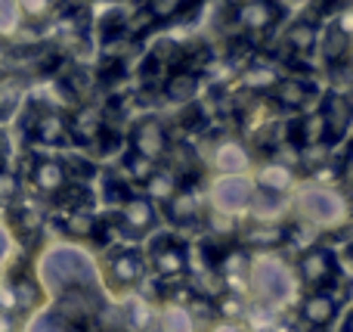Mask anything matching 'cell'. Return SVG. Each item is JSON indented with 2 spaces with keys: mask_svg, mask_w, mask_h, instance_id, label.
I'll list each match as a JSON object with an SVG mask.
<instances>
[{
  "mask_svg": "<svg viewBox=\"0 0 353 332\" xmlns=\"http://www.w3.org/2000/svg\"><path fill=\"white\" fill-rule=\"evenodd\" d=\"M10 159V137H6V130H0V162Z\"/></svg>",
  "mask_w": 353,
  "mask_h": 332,
  "instance_id": "60d3db41",
  "label": "cell"
},
{
  "mask_svg": "<svg viewBox=\"0 0 353 332\" xmlns=\"http://www.w3.org/2000/svg\"><path fill=\"white\" fill-rule=\"evenodd\" d=\"M143 258L146 267L159 277V283H174V280H189L192 273V252H189V242L180 240L176 233L168 230H155L146 240L143 248Z\"/></svg>",
  "mask_w": 353,
  "mask_h": 332,
  "instance_id": "277c9868",
  "label": "cell"
},
{
  "mask_svg": "<svg viewBox=\"0 0 353 332\" xmlns=\"http://www.w3.org/2000/svg\"><path fill=\"white\" fill-rule=\"evenodd\" d=\"M0 332H19L16 317H10V314H3V311H0Z\"/></svg>",
  "mask_w": 353,
  "mask_h": 332,
  "instance_id": "ab89813d",
  "label": "cell"
},
{
  "mask_svg": "<svg viewBox=\"0 0 353 332\" xmlns=\"http://www.w3.org/2000/svg\"><path fill=\"white\" fill-rule=\"evenodd\" d=\"M254 165V153L239 134L214 137L211 149H208V168L214 177H232V174H248Z\"/></svg>",
  "mask_w": 353,
  "mask_h": 332,
  "instance_id": "9a60e30c",
  "label": "cell"
},
{
  "mask_svg": "<svg viewBox=\"0 0 353 332\" xmlns=\"http://www.w3.org/2000/svg\"><path fill=\"white\" fill-rule=\"evenodd\" d=\"M316 112L325 124V143H329V146H341L350 134V115H353L350 99L344 97L341 90H329L319 97Z\"/></svg>",
  "mask_w": 353,
  "mask_h": 332,
  "instance_id": "ffe728a7",
  "label": "cell"
},
{
  "mask_svg": "<svg viewBox=\"0 0 353 332\" xmlns=\"http://www.w3.org/2000/svg\"><path fill=\"white\" fill-rule=\"evenodd\" d=\"M254 180V190L261 193H273V196H288V193L298 186V171L292 165H282V162H273V159H263L261 165L254 168L251 174Z\"/></svg>",
  "mask_w": 353,
  "mask_h": 332,
  "instance_id": "cb8c5ba5",
  "label": "cell"
},
{
  "mask_svg": "<svg viewBox=\"0 0 353 332\" xmlns=\"http://www.w3.org/2000/svg\"><path fill=\"white\" fill-rule=\"evenodd\" d=\"M28 184L37 199H53V202L72 186L65 165L56 155H28Z\"/></svg>",
  "mask_w": 353,
  "mask_h": 332,
  "instance_id": "e0dca14e",
  "label": "cell"
},
{
  "mask_svg": "<svg viewBox=\"0 0 353 332\" xmlns=\"http://www.w3.org/2000/svg\"><path fill=\"white\" fill-rule=\"evenodd\" d=\"M180 59H183V50L176 47L174 41H159L146 53V59L140 62V78L146 81V84H159L161 87L168 75L180 68Z\"/></svg>",
  "mask_w": 353,
  "mask_h": 332,
  "instance_id": "7402d4cb",
  "label": "cell"
},
{
  "mask_svg": "<svg viewBox=\"0 0 353 332\" xmlns=\"http://www.w3.org/2000/svg\"><path fill=\"white\" fill-rule=\"evenodd\" d=\"M176 190H180V177L174 174V168L171 165H159L152 174H149L146 184H143L140 196H146L149 202L155 205V208H161V205H165Z\"/></svg>",
  "mask_w": 353,
  "mask_h": 332,
  "instance_id": "83f0119b",
  "label": "cell"
},
{
  "mask_svg": "<svg viewBox=\"0 0 353 332\" xmlns=\"http://www.w3.org/2000/svg\"><path fill=\"white\" fill-rule=\"evenodd\" d=\"M288 6L273 0H248V3H226L220 6V22H230L239 35H273L279 22L285 19Z\"/></svg>",
  "mask_w": 353,
  "mask_h": 332,
  "instance_id": "52a82bcc",
  "label": "cell"
},
{
  "mask_svg": "<svg viewBox=\"0 0 353 332\" xmlns=\"http://www.w3.org/2000/svg\"><path fill=\"white\" fill-rule=\"evenodd\" d=\"M279 78H282V72L276 68L273 59H251L248 66L242 68V75H239V84H242V90L251 93V97H267V93L279 84Z\"/></svg>",
  "mask_w": 353,
  "mask_h": 332,
  "instance_id": "d4e9b609",
  "label": "cell"
},
{
  "mask_svg": "<svg viewBox=\"0 0 353 332\" xmlns=\"http://www.w3.org/2000/svg\"><path fill=\"white\" fill-rule=\"evenodd\" d=\"M245 215L251 217L254 224H267V227H279L292 211H288V196H273V193H261L254 190L251 196V205Z\"/></svg>",
  "mask_w": 353,
  "mask_h": 332,
  "instance_id": "484cf974",
  "label": "cell"
},
{
  "mask_svg": "<svg viewBox=\"0 0 353 332\" xmlns=\"http://www.w3.org/2000/svg\"><path fill=\"white\" fill-rule=\"evenodd\" d=\"M149 267L146 258H143V248L137 246H112L105 252L103 264H99V280H103V289L109 286L112 295H121L130 298V292H137L146 280Z\"/></svg>",
  "mask_w": 353,
  "mask_h": 332,
  "instance_id": "5b68a950",
  "label": "cell"
},
{
  "mask_svg": "<svg viewBox=\"0 0 353 332\" xmlns=\"http://www.w3.org/2000/svg\"><path fill=\"white\" fill-rule=\"evenodd\" d=\"M329 165H335V146H329V143L298 149V159H294V168H304L307 174H319Z\"/></svg>",
  "mask_w": 353,
  "mask_h": 332,
  "instance_id": "f546056e",
  "label": "cell"
},
{
  "mask_svg": "<svg viewBox=\"0 0 353 332\" xmlns=\"http://www.w3.org/2000/svg\"><path fill=\"white\" fill-rule=\"evenodd\" d=\"M128 149L140 159H146L149 165H168V155L174 149L168 121L159 115H140L128 128Z\"/></svg>",
  "mask_w": 353,
  "mask_h": 332,
  "instance_id": "9c48e42d",
  "label": "cell"
},
{
  "mask_svg": "<svg viewBox=\"0 0 353 332\" xmlns=\"http://www.w3.org/2000/svg\"><path fill=\"white\" fill-rule=\"evenodd\" d=\"M155 168H159V165H149L146 159H140V155H134L130 149H124V153H121V162H118V168H115V174H118V177H121L128 186H134V184L143 186V184L149 180V174L155 171Z\"/></svg>",
  "mask_w": 353,
  "mask_h": 332,
  "instance_id": "4dcf8cb0",
  "label": "cell"
},
{
  "mask_svg": "<svg viewBox=\"0 0 353 332\" xmlns=\"http://www.w3.org/2000/svg\"><path fill=\"white\" fill-rule=\"evenodd\" d=\"M205 332H248L242 326V323H226V320H214L211 326H208Z\"/></svg>",
  "mask_w": 353,
  "mask_h": 332,
  "instance_id": "f35d334b",
  "label": "cell"
},
{
  "mask_svg": "<svg viewBox=\"0 0 353 332\" xmlns=\"http://www.w3.org/2000/svg\"><path fill=\"white\" fill-rule=\"evenodd\" d=\"M214 311H217V320L226 323H242L248 308H245V298L242 295H232V292H220L214 298Z\"/></svg>",
  "mask_w": 353,
  "mask_h": 332,
  "instance_id": "d6a6232c",
  "label": "cell"
},
{
  "mask_svg": "<svg viewBox=\"0 0 353 332\" xmlns=\"http://www.w3.org/2000/svg\"><path fill=\"white\" fill-rule=\"evenodd\" d=\"M341 311H344V298L338 295L335 289L304 292V295L298 298V320L310 332L332 329L338 323V317H341Z\"/></svg>",
  "mask_w": 353,
  "mask_h": 332,
  "instance_id": "2e32d148",
  "label": "cell"
},
{
  "mask_svg": "<svg viewBox=\"0 0 353 332\" xmlns=\"http://www.w3.org/2000/svg\"><path fill=\"white\" fill-rule=\"evenodd\" d=\"M10 255H12V236L6 230V224H0V267L10 261Z\"/></svg>",
  "mask_w": 353,
  "mask_h": 332,
  "instance_id": "74e56055",
  "label": "cell"
},
{
  "mask_svg": "<svg viewBox=\"0 0 353 332\" xmlns=\"http://www.w3.org/2000/svg\"><path fill=\"white\" fill-rule=\"evenodd\" d=\"M294 280H298V289L304 292H325L335 289L344 283V271H341V255L332 246H313L307 252L298 255L294 261Z\"/></svg>",
  "mask_w": 353,
  "mask_h": 332,
  "instance_id": "8992f818",
  "label": "cell"
},
{
  "mask_svg": "<svg viewBox=\"0 0 353 332\" xmlns=\"http://www.w3.org/2000/svg\"><path fill=\"white\" fill-rule=\"evenodd\" d=\"M251 196H254V180L251 174H232V177H211L205 190V205L211 215L220 217H239L248 211Z\"/></svg>",
  "mask_w": 353,
  "mask_h": 332,
  "instance_id": "30bf717a",
  "label": "cell"
},
{
  "mask_svg": "<svg viewBox=\"0 0 353 332\" xmlns=\"http://www.w3.org/2000/svg\"><path fill=\"white\" fill-rule=\"evenodd\" d=\"M50 211L43 205V199L37 196H19L16 202L6 208V230L10 236L19 240H37L43 233V224H47Z\"/></svg>",
  "mask_w": 353,
  "mask_h": 332,
  "instance_id": "ac0fdd59",
  "label": "cell"
},
{
  "mask_svg": "<svg viewBox=\"0 0 353 332\" xmlns=\"http://www.w3.org/2000/svg\"><path fill=\"white\" fill-rule=\"evenodd\" d=\"M294 221L313 227L316 233H347L350 224V208L347 196L341 193V186L332 184H307L298 186L294 199L288 202Z\"/></svg>",
  "mask_w": 353,
  "mask_h": 332,
  "instance_id": "3957f363",
  "label": "cell"
},
{
  "mask_svg": "<svg viewBox=\"0 0 353 332\" xmlns=\"http://www.w3.org/2000/svg\"><path fill=\"white\" fill-rule=\"evenodd\" d=\"M34 280L41 283L47 302L68 292H105L99 280V264L78 242H50L34 261Z\"/></svg>",
  "mask_w": 353,
  "mask_h": 332,
  "instance_id": "6da1fadb",
  "label": "cell"
},
{
  "mask_svg": "<svg viewBox=\"0 0 353 332\" xmlns=\"http://www.w3.org/2000/svg\"><path fill=\"white\" fill-rule=\"evenodd\" d=\"M319 97V84L310 75H282L279 84L267 93V103L276 106L279 112H292V115H304V112L316 109Z\"/></svg>",
  "mask_w": 353,
  "mask_h": 332,
  "instance_id": "7c38bea8",
  "label": "cell"
},
{
  "mask_svg": "<svg viewBox=\"0 0 353 332\" xmlns=\"http://www.w3.org/2000/svg\"><path fill=\"white\" fill-rule=\"evenodd\" d=\"M105 128V115L103 109L97 106L84 103V106H74V115H68V140L81 149H93Z\"/></svg>",
  "mask_w": 353,
  "mask_h": 332,
  "instance_id": "603a6c76",
  "label": "cell"
},
{
  "mask_svg": "<svg viewBox=\"0 0 353 332\" xmlns=\"http://www.w3.org/2000/svg\"><path fill=\"white\" fill-rule=\"evenodd\" d=\"M199 75L189 72V68H176L165 78V84H161V97L168 99V103L174 106H189L195 99V93H199Z\"/></svg>",
  "mask_w": 353,
  "mask_h": 332,
  "instance_id": "4316f807",
  "label": "cell"
},
{
  "mask_svg": "<svg viewBox=\"0 0 353 332\" xmlns=\"http://www.w3.org/2000/svg\"><path fill=\"white\" fill-rule=\"evenodd\" d=\"M316 50L323 56V68L329 75L347 72V59H350V6L347 3L338 10V16L325 28H319Z\"/></svg>",
  "mask_w": 353,
  "mask_h": 332,
  "instance_id": "4fadbf2b",
  "label": "cell"
},
{
  "mask_svg": "<svg viewBox=\"0 0 353 332\" xmlns=\"http://www.w3.org/2000/svg\"><path fill=\"white\" fill-rule=\"evenodd\" d=\"M25 140L47 149H65L68 143V115L50 103H28L25 106Z\"/></svg>",
  "mask_w": 353,
  "mask_h": 332,
  "instance_id": "ba28073f",
  "label": "cell"
},
{
  "mask_svg": "<svg viewBox=\"0 0 353 332\" xmlns=\"http://www.w3.org/2000/svg\"><path fill=\"white\" fill-rule=\"evenodd\" d=\"M22 196V177L12 168H0V208H10Z\"/></svg>",
  "mask_w": 353,
  "mask_h": 332,
  "instance_id": "e575fe53",
  "label": "cell"
},
{
  "mask_svg": "<svg viewBox=\"0 0 353 332\" xmlns=\"http://www.w3.org/2000/svg\"><path fill=\"white\" fill-rule=\"evenodd\" d=\"M6 286H10V298H12V314L16 317H31L41 308H47V295H43L41 283L34 280V271L28 264H19L16 271L6 273Z\"/></svg>",
  "mask_w": 353,
  "mask_h": 332,
  "instance_id": "d6986e66",
  "label": "cell"
},
{
  "mask_svg": "<svg viewBox=\"0 0 353 332\" xmlns=\"http://www.w3.org/2000/svg\"><path fill=\"white\" fill-rule=\"evenodd\" d=\"M130 196H134V190H130V186L124 184V180L118 177L115 171H105L103 174V184H99V199L105 202V208L118 211Z\"/></svg>",
  "mask_w": 353,
  "mask_h": 332,
  "instance_id": "1f68e13d",
  "label": "cell"
},
{
  "mask_svg": "<svg viewBox=\"0 0 353 332\" xmlns=\"http://www.w3.org/2000/svg\"><path fill=\"white\" fill-rule=\"evenodd\" d=\"M159 215L176 230H199L201 224H205V215H208L201 180L199 184H183L180 190L159 208Z\"/></svg>",
  "mask_w": 353,
  "mask_h": 332,
  "instance_id": "5bb4252c",
  "label": "cell"
},
{
  "mask_svg": "<svg viewBox=\"0 0 353 332\" xmlns=\"http://www.w3.org/2000/svg\"><path fill=\"white\" fill-rule=\"evenodd\" d=\"M109 217H112V230H115L121 240H128V246L137 240H149L161 221L159 208H155L146 196H140V193H134V196L118 211H112Z\"/></svg>",
  "mask_w": 353,
  "mask_h": 332,
  "instance_id": "8fae6325",
  "label": "cell"
},
{
  "mask_svg": "<svg viewBox=\"0 0 353 332\" xmlns=\"http://www.w3.org/2000/svg\"><path fill=\"white\" fill-rule=\"evenodd\" d=\"M245 292L251 302L263 311H279L298 302V280L294 267L279 252H257L248 255V271H245Z\"/></svg>",
  "mask_w": 353,
  "mask_h": 332,
  "instance_id": "7a4b0ae2",
  "label": "cell"
},
{
  "mask_svg": "<svg viewBox=\"0 0 353 332\" xmlns=\"http://www.w3.org/2000/svg\"><path fill=\"white\" fill-rule=\"evenodd\" d=\"M279 43L292 59H307V56L316 53L319 43V22L307 12V16H298L288 22V28L279 35Z\"/></svg>",
  "mask_w": 353,
  "mask_h": 332,
  "instance_id": "44dd1931",
  "label": "cell"
},
{
  "mask_svg": "<svg viewBox=\"0 0 353 332\" xmlns=\"http://www.w3.org/2000/svg\"><path fill=\"white\" fill-rule=\"evenodd\" d=\"M155 329L159 332H199L192 308H180V304H161L155 314Z\"/></svg>",
  "mask_w": 353,
  "mask_h": 332,
  "instance_id": "f1b7e54d",
  "label": "cell"
},
{
  "mask_svg": "<svg viewBox=\"0 0 353 332\" xmlns=\"http://www.w3.org/2000/svg\"><path fill=\"white\" fill-rule=\"evenodd\" d=\"M19 332H72V329H68L65 323H62L50 308H41L37 314H31V317H28L25 329H19Z\"/></svg>",
  "mask_w": 353,
  "mask_h": 332,
  "instance_id": "836d02e7",
  "label": "cell"
},
{
  "mask_svg": "<svg viewBox=\"0 0 353 332\" xmlns=\"http://www.w3.org/2000/svg\"><path fill=\"white\" fill-rule=\"evenodd\" d=\"M19 10H22V19H28V22H47V19L59 16V3H50V0H43V3H19Z\"/></svg>",
  "mask_w": 353,
  "mask_h": 332,
  "instance_id": "d590c367",
  "label": "cell"
},
{
  "mask_svg": "<svg viewBox=\"0 0 353 332\" xmlns=\"http://www.w3.org/2000/svg\"><path fill=\"white\" fill-rule=\"evenodd\" d=\"M19 28H22L19 3H0V35H16Z\"/></svg>",
  "mask_w": 353,
  "mask_h": 332,
  "instance_id": "8d00e7d4",
  "label": "cell"
}]
</instances>
